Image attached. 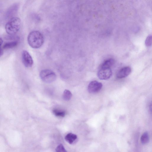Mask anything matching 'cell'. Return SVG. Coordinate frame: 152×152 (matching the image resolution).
<instances>
[{
    "mask_svg": "<svg viewBox=\"0 0 152 152\" xmlns=\"http://www.w3.org/2000/svg\"><path fill=\"white\" fill-rule=\"evenodd\" d=\"M27 40L29 45L34 48L40 47L44 43L43 35L37 31L31 32L28 36Z\"/></svg>",
    "mask_w": 152,
    "mask_h": 152,
    "instance_id": "obj_1",
    "label": "cell"
},
{
    "mask_svg": "<svg viewBox=\"0 0 152 152\" xmlns=\"http://www.w3.org/2000/svg\"><path fill=\"white\" fill-rule=\"evenodd\" d=\"M20 19L17 17H13L6 23L5 28L7 33L10 35H14L19 31L21 26Z\"/></svg>",
    "mask_w": 152,
    "mask_h": 152,
    "instance_id": "obj_2",
    "label": "cell"
},
{
    "mask_svg": "<svg viewBox=\"0 0 152 152\" xmlns=\"http://www.w3.org/2000/svg\"><path fill=\"white\" fill-rule=\"evenodd\" d=\"M39 76L43 82L47 83L53 82L56 78V75L54 72L47 69L41 71L40 73Z\"/></svg>",
    "mask_w": 152,
    "mask_h": 152,
    "instance_id": "obj_3",
    "label": "cell"
},
{
    "mask_svg": "<svg viewBox=\"0 0 152 152\" xmlns=\"http://www.w3.org/2000/svg\"><path fill=\"white\" fill-rule=\"evenodd\" d=\"M112 73L111 68L100 67L97 73V76L101 80H107L111 77Z\"/></svg>",
    "mask_w": 152,
    "mask_h": 152,
    "instance_id": "obj_4",
    "label": "cell"
},
{
    "mask_svg": "<svg viewBox=\"0 0 152 152\" xmlns=\"http://www.w3.org/2000/svg\"><path fill=\"white\" fill-rule=\"evenodd\" d=\"M22 60L24 65L27 67L32 66L33 61L29 53L26 50L23 51L22 54Z\"/></svg>",
    "mask_w": 152,
    "mask_h": 152,
    "instance_id": "obj_5",
    "label": "cell"
},
{
    "mask_svg": "<svg viewBox=\"0 0 152 152\" xmlns=\"http://www.w3.org/2000/svg\"><path fill=\"white\" fill-rule=\"evenodd\" d=\"M102 86L101 83L96 81H93L89 83L88 87V90L90 93H96L100 90Z\"/></svg>",
    "mask_w": 152,
    "mask_h": 152,
    "instance_id": "obj_6",
    "label": "cell"
},
{
    "mask_svg": "<svg viewBox=\"0 0 152 152\" xmlns=\"http://www.w3.org/2000/svg\"><path fill=\"white\" fill-rule=\"evenodd\" d=\"M131 72V69L129 66H126L119 70L116 74L118 78H122L127 76Z\"/></svg>",
    "mask_w": 152,
    "mask_h": 152,
    "instance_id": "obj_7",
    "label": "cell"
},
{
    "mask_svg": "<svg viewBox=\"0 0 152 152\" xmlns=\"http://www.w3.org/2000/svg\"><path fill=\"white\" fill-rule=\"evenodd\" d=\"M19 8V5L16 3L12 5L7 10L6 13L7 18H11L14 17L16 14Z\"/></svg>",
    "mask_w": 152,
    "mask_h": 152,
    "instance_id": "obj_8",
    "label": "cell"
},
{
    "mask_svg": "<svg viewBox=\"0 0 152 152\" xmlns=\"http://www.w3.org/2000/svg\"><path fill=\"white\" fill-rule=\"evenodd\" d=\"M77 138V135L72 133L67 134L65 137V140L70 144L73 143Z\"/></svg>",
    "mask_w": 152,
    "mask_h": 152,
    "instance_id": "obj_9",
    "label": "cell"
},
{
    "mask_svg": "<svg viewBox=\"0 0 152 152\" xmlns=\"http://www.w3.org/2000/svg\"><path fill=\"white\" fill-rule=\"evenodd\" d=\"M114 63V61L112 58L108 59L104 61L101 65L100 67L111 68Z\"/></svg>",
    "mask_w": 152,
    "mask_h": 152,
    "instance_id": "obj_10",
    "label": "cell"
},
{
    "mask_svg": "<svg viewBox=\"0 0 152 152\" xmlns=\"http://www.w3.org/2000/svg\"><path fill=\"white\" fill-rule=\"evenodd\" d=\"M141 142L143 144L147 143L149 141V137L148 133L147 132H144L141 137Z\"/></svg>",
    "mask_w": 152,
    "mask_h": 152,
    "instance_id": "obj_11",
    "label": "cell"
},
{
    "mask_svg": "<svg viewBox=\"0 0 152 152\" xmlns=\"http://www.w3.org/2000/svg\"><path fill=\"white\" fill-rule=\"evenodd\" d=\"M72 96V94L71 92L67 89L65 90L63 94V98L65 101L69 100Z\"/></svg>",
    "mask_w": 152,
    "mask_h": 152,
    "instance_id": "obj_12",
    "label": "cell"
},
{
    "mask_svg": "<svg viewBox=\"0 0 152 152\" xmlns=\"http://www.w3.org/2000/svg\"><path fill=\"white\" fill-rule=\"evenodd\" d=\"M18 43V42L16 41L8 42L4 44L3 48L7 49L11 48L16 46Z\"/></svg>",
    "mask_w": 152,
    "mask_h": 152,
    "instance_id": "obj_13",
    "label": "cell"
},
{
    "mask_svg": "<svg viewBox=\"0 0 152 152\" xmlns=\"http://www.w3.org/2000/svg\"><path fill=\"white\" fill-rule=\"evenodd\" d=\"M53 113L55 115L59 117H63L65 115V113L64 111L56 109L53 110Z\"/></svg>",
    "mask_w": 152,
    "mask_h": 152,
    "instance_id": "obj_14",
    "label": "cell"
},
{
    "mask_svg": "<svg viewBox=\"0 0 152 152\" xmlns=\"http://www.w3.org/2000/svg\"><path fill=\"white\" fill-rule=\"evenodd\" d=\"M56 151L57 152H66L63 145L60 144L58 145L56 149Z\"/></svg>",
    "mask_w": 152,
    "mask_h": 152,
    "instance_id": "obj_15",
    "label": "cell"
},
{
    "mask_svg": "<svg viewBox=\"0 0 152 152\" xmlns=\"http://www.w3.org/2000/svg\"><path fill=\"white\" fill-rule=\"evenodd\" d=\"M152 36L149 35L146 38L145 41V45L146 46L149 47L152 45Z\"/></svg>",
    "mask_w": 152,
    "mask_h": 152,
    "instance_id": "obj_16",
    "label": "cell"
},
{
    "mask_svg": "<svg viewBox=\"0 0 152 152\" xmlns=\"http://www.w3.org/2000/svg\"><path fill=\"white\" fill-rule=\"evenodd\" d=\"M3 53V51L2 49L0 47V57L1 56Z\"/></svg>",
    "mask_w": 152,
    "mask_h": 152,
    "instance_id": "obj_17",
    "label": "cell"
},
{
    "mask_svg": "<svg viewBox=\"0 0 152 152\" xmlns=\"http://www.w3.org/2000/svg\"><path fill=\"white\" fill-rule=\"evenodd\" d=\"M3 42V40L0 37V47L2 44Z\"/></svg>",
    "mask_w": 152,
    "mask_h": 152,
    "instance_id": "obj_18",
    "label": "cell"
}]
</instances>
